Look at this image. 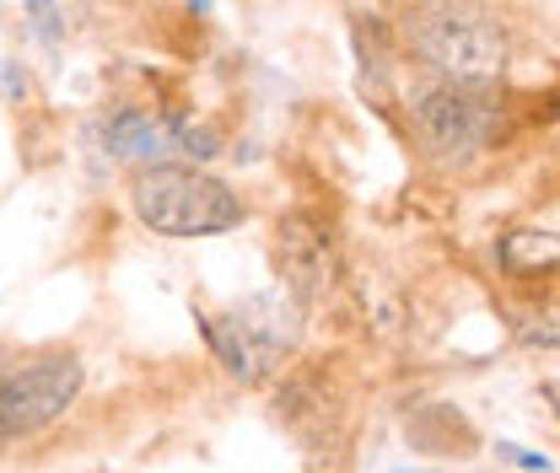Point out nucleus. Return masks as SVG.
Here are the masks:
<instances>
[{
	"mask_svg": "<svg viewBox=\"0 0 560 473\" xmlns=\"http://www.w3.org/2000/svg\"><path fill=\"white\" fill-rule=\"evenodd\" d=\"M130 204L136 215L156 232V237H215V232H232L243 221V200L195 167H145L130 184Z\"/></svg>",
	"mask_w": 560,
	"mask_h": 473,
	"instance_id": "nucleus-1",
	"label": "nucleus"
},
{
	"mask_svg": "<svg viewBox=\"0 0 560 473\" xmlns=\"http://www.w3.org/2000/svg\"><path fill=\"white\" fill-rule=\"evenodd\" d=\"M416 49L431 70L447 75V86H486L506 66V44L501 27L486 11L458 5V0H436L416 16Z\"/></svg>",
	"mask_w": 560,
	"mask_h": 473,
	"instance_id": "nucleus-2",
	"label": "nucleus"
},
{
	"mask_svg": "<svg viewBox=\"0 0 560 473\" xmlns=\"http://www.w3.org/2000/svg\"><path fill=\"white\" fill-rule=\"evenodd\" d=\"M81 393V360L75 355H44L33 366H22L16 377L0 382V447L44 430L49 419H60Z\"/></svg>",
	"mask_w": 560,
	"mask_h": 473,
	"instance_id": "nucleus-3",
	"label": "nucleus"
},
{
	"mask_svg": "<svg viewBox=\"0 0 560 473\" xmlns=\"http://www.w3.org/2000/svg\"><path fill=\"white\" fill-rule=\"evenodd\" d=\"M103 140H108V151H114L119 162H140V173H145V167H167L162 156H195V162H206V156L221 151V140L210 135V130L162 119V114H145V108L114 114Z\"/></svg>",
	"mask_w": 560,
	"mask_h": 473,
	"instance_id": "nucleus-4",
	"label": "nucleus"
},
{
	"mask_svg": "<svg viewBox=\"0 0 560 473\" xmlns=\"http://www.w3.org/2000/svg\"><path fill=\"white\" fill-rule=\"evenodd\" d=\"M416 125H420V140H425L442 162L480 151L490 135L486 103H480L469 86H447V81L416 92Z\"/></svg>",
	"mask_w": 560,
	"mask_h": 473,
	"instance_id": "nucleus-5",
	"label": "nucleus"
},
{
	"mask_svg": "<svg viewBox=\"0 0 560 473\" xmlns=\"http://www.w3.org/2000/svg\"><path fill=\"white\" fill-rule=\"evenodd\" d=\"M276 264L302 301H318L335 285V243L313 215H285L276 232Z\"/></svg>",
	"mask_w": 560,
	"mask_h": 473,
	"instance_id": "nucleus-6",
	"label": "nucleus"
},
{
	"mask_svg": "<svg viewBox=\"0 0 560 473\" xmlns=\"http://www.w3.org/2000/svg\"><path fill=\"white\" fill-rule=\"evenodd\" d=\"M27 11H33V22H38V33H60V11H55V0H27Z\"/></svg>",
	"mask_w": 560,
	"mask_h": 473,
	"instance_id": "nucleus-7",
	"label": "nucleus"
}]
</instances>
